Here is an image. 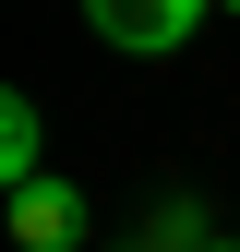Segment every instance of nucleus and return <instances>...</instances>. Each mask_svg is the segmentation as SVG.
I'll use <instances>...</instances> for the list:
<instances>
[{"mask_svg": "<svg viewBox=\"0 0 240 252\" xmlns=\"http://www.w3.org/2000/svg\"><path fill=\"white\" fill-rule=\"evenodd\" d=\"M12 240L24 252H72L84 240V192H72V180H24V192H12Z\"/></svg>", "mask_w": 240, "mask_h": 252, "instance_id": "f03ea898", "label": "nucleus"}, {"mask_svg": "<svg viewBox=\"0 0 240 252\" xmlns=\"http://www.w3.org/2000/svg\"><path fill=\"white\" fill-rule=\"evenodd\" d=\"M204 12H216V0H84V24H96L108 48H132V60H168Z\"/></svg>", "mask_w": 240, "mask_h": 252, "instance_id": "f257e3e1", "label": "nucleus"}, {"mask_svg": "<svg viewBox=\"0 0 240 252\" xmlns=\"http://www.w3.org/2000/svg\"><path fill=\"white\" fill-rule=\"evenodd\" d=\"M216 12H240V0H216Z\"/></svg>", "mask_w": 240, "mask_h": 252, "instance_id": "39448f33", "label": "nucleus"}, {"mask_svg": "<svg viewBox=\"0 0 240 252\" xmlns=\"http://www.w3.org/2000/svg\"><path fill=\"white\" fill-rule=\"evenodd\" d=\"M36 156H48V120H36V96H0V180H12V192H24V180H48Z\"/></svg>", "mask_w": 240, "mask_h": 252, "instance_id": "7ed1b4c3", "label": "nucleus"}, {"mask_svg": "<svg viewBox=\"0 0 240 252\" xmlns=\"http://www.w3.org/2000/svg\"><path fill=\"white\" fill-rule=\"evenodd\" d=\"M204 252H240V240H204Z\"/></svg>", "mask_w": 240, "mask_h": 252, "instance_id": "20e7f679", "label": "nucleus"}]
</instances>
